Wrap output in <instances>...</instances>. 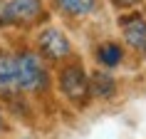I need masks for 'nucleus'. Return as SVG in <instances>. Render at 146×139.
Returning <instances> with one entry per match:
<instances>
[{
    "instance_id": "obj_1",
    "label": "nucleus",
    "mask_w": 146,
    "mask_h": 139,
    "mask_svg": "<svg viewBox=\"0 0 146 139\" xmlns=\"http://www.w3.org/2000/svg\"><path fill=\"white\" fill-rule=\"evenodd\" d=\"M15 72H17V85L25 92L40 94L50 87V77H47L42 60L30 50H23L15 55Z\"/></svg>"
},
{
    "instance_id": "obj_2",
    "label": "nucleus",
    "mask_w": 146,
    "mask_h": 139,
    "mask_svg": "<svg viewBox=\"0 0 146 139\" xmlns=\"http://www.w3.org/2000/svg\"><path fill=\"white\" fill-rule=\"evenodd\" d=\"M42 15V3L40 0H5L0 3V27H23L35 25Z\"/></svg>"
},
{
    "instance_id": "obj_3",
    "label": "nucleus",
    "mask_w": 146,
    "mask_h": 139,
    "mask_svg": "<svg viewBox=\"0 0 146 139\" xmlns=\"http://www.w3.org/2000/svg\"><path fill=\"white\" fill-rule=\"evenodd\" d=\"M60 90L72 104L84 107L89 100V80L84 75L82 65H69L60 72Z\"/></svg>"
},
{
    "instance_id": "obj_4",
    "label": "nucleus",
    "mask_w": 146,
    "mask_h": 139,
    "mask_svg": "<svg viewBox=\"0 0 146 139\" xmlns=\"http://www.w3.org/2000/svg\"><path fill=\"white\" fill-rule=\"evenodd\" d=\"M40 52L45 55L47 60H64V57H69V40L62 35L57 27H47V30L40 32Z\"/></svg>"
},
{
    "instance_id": "obj_5",
    "label": "nucleus",
    "mask_w": 146,
    "mask_h": 139,
    "mask_svg": "<svg viewBox=\"0 0 146 139\" xmlns=\"http://www.w3.org/2000/svg\"><path fill=\"white\" fill-rule=\"evenodd\" d=\"M20 92L17 85V72H15V57L0 50V97H15Z\"/></svg>"
},
{
    "instance_id": "obj_6",
    "label": "nucleus",
    "mask_w": 146,
    "mask_h": 139,
    "mask_svg": "<svg viewBox=\"0 0 146 139\" xmlns=\"http://www.w3.org/2000/svg\"><path fill=\"white\" fill-rule=\"evenodd\" d=\"M119 27L124 30V37H126V42H129L131 47L141 50V47L146 45V20L139 15V13L119 17Z\"/></svg>"
},
{
    "instance_id": "obj_7",
    "label": "nucleus",
    "mask_w": 146,
    "mask_h": 139,
    "mask_svg": "<svg viewBox=\"0 0 146 139\" xmlns=\"http://www.w3.org/2000/svg\"><path fill=\"white\" fill-rule=\"evenodd\" d=\"M54 8L62 15L69 17H84L97 8V0H54Z\"/></svg>"
},
{
    "instance_id": "obj_8",
    "label": "nucleus",
    "mask_w": 146,
    "mask_h": 139,
    "mask_svg": "<svg viewBox=\"0 0 146 139\" xmlns=\"http://www.w3.org/2000/svg\"><path fill=\"white\" fill-rule=\"evenodd\" d=\"M114 90L116 82L107 70H97L89 80V94H94V97H109V94H114Z\"/></svg>"
},
{
    "instance_id": "obj_9",
    "label": "nucleus",
    "mask_w": 146,
    "mask_h": 139,
    "mask_svg": "<svg viewBox=\"0 0 146 139\" xmlns=\"http://www.w3.org/2000/svg\"><path fill=\"white\" fill-rule=\"evenodd\" d=\"M121 60H124L121 45H116V42H104V45L97 47V62H99L102 67H116Z\"/></svg>"
},
{
    "instance_id": "obj_10",
    "label": "nucleus",
    "mask_w": 146,
    "mask_h": 139,
    "mask_svg": "<svg viewBox=\"0 0 146 139\" xmlns=\"http://www.w3.org/2000/svg\"><path fill=\"white\" fill-rule=\"evenodd\" d=\"M111 3H114L116 8H131V5H136L139 0H111Z\"/></svg>"
},
{
    "instance_id": "obj_11",
    "label": "nucleus",
    "mask_w": 146,
    "mask_h": 139,
    "mask_svg": "<svg viewBox=\"0 0 146 139\" xmlns=\"http://www.w3.org/2000/svg\"><path fill=\"white\" fill-rule=\"evenodd\" d=\"M5 129V119H3V114H0V132Z\"/></svg>"
},
{
    "instance_id": "obj_12",
    "label": "nucleus",
    "mask_w": 146,
    "mask_h": 139,
    "mask_svg": "<svg viewBox=\"0 0 146 139\" xmlns=\"http://www.w3.org/2000/svg\"><path fill=\"white\" fill-rule=\"evenodd\" d=\"M144 47H146V45H144Z\"/></svg>"
}]
</instances>
